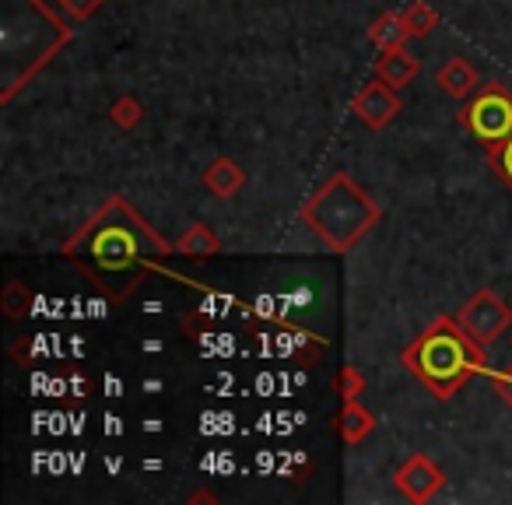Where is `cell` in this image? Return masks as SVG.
<instances>
[{
  "label": "cell",
  "mask_w": 512,
  "mask_h": 505,
  "mask_svg": "<svg viewBox=\"0 0 512 505\" xmlns=\"http://www.w3.org/2000/svg\"><path fill=\"white\" fill-rule=\"evenodd\" d=\"M176 253V242L162 239L141 211L130 207L127 197L113 193L102 207L60 246L78 274H85L102 295L123 302L151 271L162 267L165 257Z\"/></svg>",
  "instance_id": "cell-1"
},
{
  "label": "cell",
  "mask_w": 512,
  "mask_h": 505,
  "mask_svg": "<svg viewBox=\"0 0 512 505\" xmlns=\"http://www.w3.org/2000/svg\"><path fill=\"white\" fill-rule=\"evenodd\" d=\"M400 362L435 400H449L488 369V344L474 341L456 316H439L400 351Z\"/></svg>",
  "instance_id": "cell-2"
},
{
  "label": "cell",
  "mask_w": 512,
  "mask_h": 505,
  "mask_svg": "<svg viewBox=\"0 0 512 505\" xmlns=\"http://www.w3.org/2000/svg\"><path fill=\"white\" fill-rule=\"evenodd\" d=\"M4 32H0V46H4V78L22 64L18 81L11 88V99L71 43V25L60 22L57 11H50L43 0H4ZM8 99V102H11Z\"/></svg>",
  "instance_id": "cell-3"
},
{
  "label": "cell",
  "mask_w": 512,
  "mask_h": 505,
  "mask_svg": "<svg viewBox=\"0 0 512 505\" xmlns=\"http://www.w3.org/2000/svg\"><path fill=\"white\" fill-rule=\"evenodd\" d=\"M383 218V207L348 176L334 172L306 204L299 207V221L313 228L323 246L334 253H351Z\"/></svg>",
  "instance_id": "cell-4"
},
{
  "label": "cell",
  "mask_w": 512,
  "mask_h": 505,
  "mask_svg": "<svg viewBox=\"0 0 512 505\" xmlns=\"http://www.w3.org/2000/svg\"><path fill=\"white\" fill-rule=\"evenodd\" d=\"M456 120L484 151L495 148L505 137H512V92L505 85H498V81H491V85L477 88L470 95V102H463Z\"/></svg>",
  "instance_id": "cell-5"
},
{
  "label": "cell",
  "mask_w": 512,
  "mask_h": 505,
  "mask_svg": "<svg viewBox=\"0 0 512 505\" xmlns=\"http://www.w3.org/2000/svg\"><path fill=\"white\" fill-rule=\"evenodd\" d=\"M456 320H460V327L467 330L474 341L495 344L498 337L512 327V309H509V302L498 299L491 288H481V292H474L467 302H463Z\"/></svg>",
  "instance_id": "cell-6"
},
{
  "label": "cell",
  "mask_w": 512,
  "mask_h": 505,
  "mask_svg": "<svg viewBox=\"0 0 512 505\" xmlns=\"http://www.w3.org/2000/svg\"><path fill=\"white\" fill-rule=\"evenodd\" d=\"M393 484H397L400 495H404L407 502L425 505V502H432L442 488H446V474H442V467L428 453H414L397 467Z\"/></svg>",
  "instance_id": "cell-7"
},
{
  "label": "cell",
  "mask_w": 512,
  "mask_h": 505,
  "mask_svg": "<svg viewBox=\"0 0 512 505\" xmlns=\"http://www.w3.org/2000/svg\"><path fill=\"white\" fill-rule=\"evenodd\" d=\"M400 109H404V102H400L397 88H390L383 78L358 88V95L351 99V113H355L358 123H362L365 130H372V134L390 127V123L400 116Z\"/></svg>",
  "instance_id": "cell-8"
},
{
  "label": "cell",
  "mask_w": 512,
  "mask_h": 505,
  "mask_svg": "<svg viewBox=\"0 0 512 505\" xmlns=\"http://www.w3.org/2000/svg\"><path fill=\"white\" fill-rule=\"evenodd\" d=\"M435 85H439L442 95H449V99H470V95L477 92V85H481V78H477L470 60L449 57L446 64L439 67V74H435Z\"/></svg>",
  "instance_id": "cell-9"
},
{
  "label": "cell",
  "mask_w": 512,
  "mask_h": 505,
  "mask_svg": "<svg viewBox=\"0 0 512 505\" xmlns=\"http://www.w3.org/2000/svg\"><path fill=\"white\" fill-rule=\"evenodd\" d=\"M204 186L218 200H232V197H239V190L246 186V172H242V165L232 162V158H214L204 169Z\"/></svg>",
  "instance_id": "cell-10"
},
{
  "label": "cell",
  "mask_w": 512,
  "mask_h": 505,
  "mask_svg": "<svg viewBox=\"0 0 512 505\" xmlns=\"http://www.w3.org/2000/svg\"><path fill=\"white\" fill-rule=\"evenodd\" d=\"M337 432L348 446H358L365 442L372 432H376V414L362 404V400H344L341 404V418H337Z\"/></svg>",
  "instance_id": "cell-11"
},
{
  "label": "cell",
  "mask_w": 512,
  "mask_h": 505,
  "mask_svg": "<svg viewBox=\"0 0 512 505\" xmlns=\"http://www.w3.org/2000/svg\"><path fill=\"white\" fill-rule=\"evenodd\" d=\"M421 71L418 57L414 53H407L404 46L400 50H390V53H379L376 60V78H383L390 88H404L407 81H414Z\"/></svg>",
  "instance_id": "cell-12"
},
{
  "label": "cell",
  "mask_w": 512,
  "mask_h": 505,
  "mask_svg": "<svg viewBox=\"0 0 512 505\" xmlns=\"http://www.w3.org/2000/svg\"><path fill=\"white\" fill-rule=\"evenodd\" d=\"M176 253L186 260H211L221 253V239L214 235V228L204 225V221H193V225L176 239Z\"/></svg>",
  "instance_id": "cell-13"
},
{
  "label": "cell",
  "mask_w": 512,
  "mask_h": 505,
  "mask_svg": "<svg viewBox=\"0 0 512 505\" xmlns=\"http://www.w3.org/2000/svg\"><path fill=\"white\" fill-rule=\"evenodd\" d=\"M369 39L379 53H390V50H400V46L411 39V29H407L400 11H383V15L369 25Z\"/></svg>",
  "instance_id": "cell-14"
},
{
  "label": "cell",
  "mask_w": 512,
  "mask_h": 505,
  "mask_svg": "<svg viewBox=\"0 0 512 505\" xmlns=\"http://www.w3.org/2000/svg\"><path fill=\"white\" fill-rule=\"evenodd\" d=\"M404 22H407V29H411V39H425V36H432L435 29H439V11L432 8V4H425V0H414V4H407L404 11Z\"/></svg>",
  "instance_id": "cell-15"
},
{
  "label": "cell",
  "mask_w": 512,
  "mask_h": 505,
  "mask_svg": "<svg viewBox=\"0 0 512 505\" xmlns=\"http://www.w3.org/2000/svg\"><path fill=\"white\" fill-rule=\"evenodd\" d=\"M29 309H32L29 288L22 281H8L4 292H0V313L8 316V320H22V316H29Z\"/></svg>",
  "instance_id": "cell-16"
},
{
  "label": "cell",
  "mask_w": 512,
  "mask_h": 505,
  "mask_svg": "<svg viewBox=\"0 0 512 505\" xmlns=\"http://www.w3.org/2000/svg\"><path fill=\"white\" fill-rule=\"evenodd\" d=\"M109 120H113L120 130H134L137 123L144 120V106L134 99V95H120V99L109 106Z\"/></svg>",
  "instance_id": "cell-17"
},
{
  "label": "cell",
  "mask_w": 512,
  "mask_h": 505,
  "mask_svg": "<svg viewBox=\"0 0 512 505\" xmlns=\"http://www.w3.org/2000/svg\"><path fill=\"white\" fill-rule=\"evenodd\" d=\"M484 155H488L491 172H495V176L502 179V183L512 190V137H505L502 144H495V148H488V151H484Z\"/></svg>",
  "instance_id": "cell-18"
},
{
  "label": "cell",
  "mask_w": 512,
  "mask_h": 505,
  "mask_svg": "<svg viewBox=\"0 0 512 505\" xmlns=\"http://www.w3.org/2000/svg\"><path fill=\"white\" fill-rule=\"evenodd\" d=\"M334 390L341 393V400H358L365 393V376L355 369V365H344L341 376L334 379Z\"/></svg>",
  "instance_id": "cell-19"
},
{
  "label": "cell",
  "mask_w": 512,
  "mask_h": 505,
  "mask_svg": "<svg viewBox=\"0 0 512 505\" xmlns=\"http://www.w3.org/2000/svg\"><path fill=\"white\" fill-rule=\"evenodd\" d=\"M53 4H57L67 18H74V22H88L106 0H53Z\"/></svg>",
  "instance_id": "cell-20"
},
{
  "label": "cell",
  "mask_w": 512,
  "mask_h": 505,
  "mask_svg": "<svg viewBox=\"0 0 512 505\" xmlns=\"http://www.w3.org/2000/svg\"><path fill=\"white\" fill-rule=\"evenodd\" d=\"M491 383H495V397L502 400L505 407H512V365H505L502 372H495Z\"/></svg>",
  "instance_id": "cell-21"
},
{
  "label": "cell",
  "mask_w": 512,
  "mask_h": 505,
  "mask_svg": "<svg viewBox=\"0 0 512 505\" xmlns=\"http://www.w3.org/2000/svg\"><path fill=\"white\" fill-rule=\"evenodd\" d=\"M71 386H74V397H88V379H81L78 372L71 376Z\"/></svg>",
  "instance_id": "cell-22"
},
{
  "label": "cell",
  "mask_w": 512,
  "mask_h": 505,
  "mask_svg": "<svg viewBox=\"0 0 512 505\" xmlns=\"http://www.w3.org/2000/svg\"><path fill=\"white\" fill-rule=\"evenodd\" d=\"M190 502H214L211 491H197V495H190Z\"/></svg>",
  "instance_id": "cell-23"
}]
</instances>
